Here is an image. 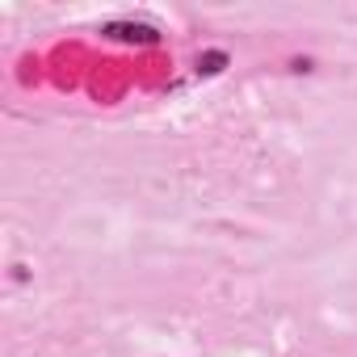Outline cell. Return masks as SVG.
<instances>
[{"label": "cell", "mask_w": 357, "mask_h": 357, "mask_svg": "<svg viewBox=\"0 0 357 357\" xmlns=\"http://www.w3.org/2000/svg\"><path fill=\"white\" fill-rule=\"evenodd\" d=\"M114 38H139V43H155V34L147 26H109Z\"/></svg>", "instance_id": "6da1fadb"}]
</instances>
